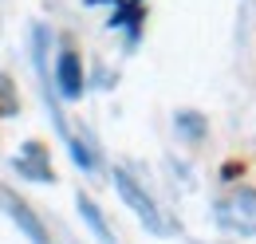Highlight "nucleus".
<instances>
[{
	"instance_id": "obj_1",
	"label": "nucleus",
	"mask_w": 256,
	"mask_h": 244,
	"mask_svg": "<svg viewBox=\"0 0 256 244\" xmlns=\"http://www.w3.org/2000/svg\"><path fill=\"white\" fill-rule=\"evenodd\" d=\"M114 189H118V193L126 197V205H130V209H134L138 216H142V220H150V228H162L158 213H154V201H150V197H146V193H142L138 185L130 182L126 174H114Z\"/></svg>"
},
{
	"instance_id": "obj_3",
	"label": "nucleus",
	"mask_w": 256,
	"mask_h": 244,
	"mask_svg": "<svg viewBox=\"0 0 256 244\" xmlns=\"http://www.w3.org/2000/svg\"><path fill=\"white\" fill-rule=\"evenodd\" d=\"M8 209H12V216H16V220H20L24 228H28V236H32L36 244H44V228H40V220H36V216L28 213L24 205H16V201H8Z\"/></svg>"
},
{
	"instance_id": "obj_2",
	"label": "nucleus",
	"mask_w": 256,
	"mask_h": 244,
	"mask_svg": "<svg viewBox=\"0 0 256 244\" xmlns=\"http://www.w3.org/2000/svg\"><path fill=\"white\" fill-rule=\"evenodd\" d=\"M60 91L67 94V98H75V94L83 91V79H79V60L67 52V56H60Z\"/></svg>"
},
{
	"instance_id": "obj_4",
	"label": "nucleus",
	"mask_w": 256,
	"mask_h": 244,
	"mask_svg": "<svg viewBox=\"0 0 256 244\" xmlns=\"http://www.w3.org/2000/svg\"><path fill=\"white\" fill-rule=\"evenodd\" d=\"M79 213H83L87 220H91V224H95V232L102 236V240H110V236H106V224H102V216L95 213V205H91V201H79Z\"/></svg>"
}]
</instances>
